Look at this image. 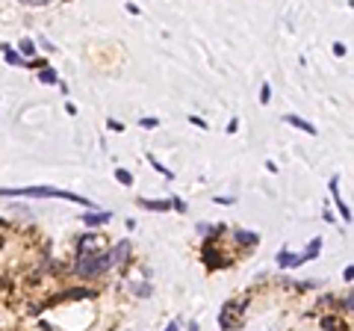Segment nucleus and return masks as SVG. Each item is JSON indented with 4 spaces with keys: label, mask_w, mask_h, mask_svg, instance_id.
I'll use <instances>...</instances> for the list:
<instances>
[{
    "label": "nucleus",
    "mask_w": 354,
    "mask_h": 331,
    "mask_svg": "<svg viewBox=\"0 0 354 331\" xmlns=\"http://www.w3.org/2000/svg\"><path fill=\"white\" fill-rule=\"evenodd\" d=\"M0 245H3V237H0Z\"/></svg>",
    "instance_id": "obj_22"
},
{
    "label": "nucleus",
    "mask_w": 354,
    "mask_h": 331,
    "mask_svg": "<svg viewBox=\"0 0 354 331\" xmlns=\"http://www.w3.org/2000/svg\"><path fill=\"white\" fill-rule=\"evenodd\" d=\"M236 240H239V243L254 245V243H257V234H251V231H236Z\"/></svg>",
    "instance_id": "obj_11"
},
{
    "label": "nucleus",
    "mask_w": 354,
    "mask_h": 331,
    "mask_svg": "<svg viewBox=\"0 0 354 331\" xmlns=\"http://www.w3.org/2000/svg\"><path fill=\"white\" fill-rule=\"evenodd\" d=\"M112 266V258H109V251H101L98 254V272H106Z\"/></svg>",
    "instance_id": "obj_10"
},
{
    "label": "nucleus",
    "mask_w": 354,
    "mask_h": 331,
    "mask_svg": "<svg viewBox=\"0 0 354 331\" xmlns=\"http://www.w3.org/2000/svg\"><path fill=\"white\" fill-rule=\"evenodd\" d=\"M322 328L325 331H348V325L339 316H322Z\"/></svg>",
    "instance_id": "obj_5"
},
{
    "label": "nucleus",
    "mask_w": 354,
    "mask_h": 331,
    "mask_svg": "<svg viewBox=\"0 0 354 331\" xmlns=\"http://www.w3.org/2000/svg\"><path fill=\"white\" fill-rule=\"evenodd\" d=\"M38 77H42V83H56V74H53L51 68H45L42 74H38Z\"/></svg>",
    "instance_id": "obj_16"
},
{
    "label": "nucleus",
    "mask_w": 354,
    "mask_h": 331,
    "mask_svg": "<svg viewBox=\"0 0 354 331\" xmlns=\"http://www.w3.org/2000/svg\"><path fill=\"white\" fill-rule=\"evenodd\" d=\"M278 263H281V266H298V263H304V254H289V251H281V254H278Z\"/></svg>",
    "instance_id": "obj_7"
},
{
    "label": "nucleus",
    "mask_w": 354,
    "mask_h": 331,
    "mask_svg": "<svg viewBox=\"0 0 354 331\" xmlns=\"http://www.w3.org/2000/svg\"><path fill=\"white\" fill-rule=\"evenodd\" d=\"M166 331H180V325H177V322H171V325H169Z\"/></svg>",
    "instance_id": "obj_21"
},
{
    "label": "nucleus",
    "mask_w": 354,
    "mask_h": 331,
    "mask_svg": "<svg viewBox=\"0 0 354 331\" xmlns=\"http://www.w3.org/2000/svg\"><path fill=\"white\" fill-rule=\"evenodd\" d=\"M3 51H6V59H9L12 65H21V62H24V59H21V56H18V53L12 51V48H3Z\"/></svg>",
    "instance_id": "obj_15"
},
{
    "label": "nucleus",
    "mask_w": 354,
    "mask_h": 331,
    "mask_svg": "<svg viewBox=\"0 0 354 331\" xmlns=\"http://www.w3.org/2000/svg\"><path fill=\"white\" fill-rule=\"evenodd\" d=\"M0 195H33V198H68L74 204H86L83 195H74V192H62V190H53V187H30V190H0Z\"/></svg>",
    "instance_id": "obj_1"
},
{
    "label": "nucleus",
    "mask_w": 354,
    "mask_h": 331,
    "mask_svg": "<svg viewBox=\"0 0 354 331\" xmlns=\"http://www.w3.org/2000/svg\"><path fill=\"white\" fill-rule=\"evenodd\" d=\"M139 204H142L145 210H169L171 207V201H148V198H142Z\"/></svg>",
    "instance_id": "obj_9"
},
{
    "label": "nucleus",
    "mask_w": 354,
    "mask_h": 331,
    "mask_svg": "<svg viewBox=\"0 0 354 331\" xmlns=\"http://www.w3.org/2000/svg\"><path fill=\"white\" fill-rule=\"evenodd\" d=\"M284 122H289V124H292V127H301L304 133H310V136L316 133V127H313V124H307V122H304V119H298V116H287Z\"/></svg>",
    "instance_id": "obj_8"
},
{
    "label": "nucleus",
    "mask_w": 354,
    "mask_h": 331,
    "mask_svg": "<svg viewBox=\"0 0 354 331\" xmlns=\"http://www.w3.org/2000/svg\"><path fill=\"white\" fill-rule=\"evenodd\" d=\"M334 53H337V56H345V45H342V42H337V45H334Z\"/></svg>",
    "instance_id": "obj_19"
},
{
    "label": "nucleus",
    "mask_w": 354,
    "mask_h": 331,
    "mask_svg": "<svg viewBox=\"0 0 354 331\" xmlns=\"http://www.w3.org/2000/svg\"><path fill=\"white\" fill-rule=\"evenodd\" d=\"M21 51L27 53V56H33V53H35V45L30 42V39H24V42H21Z\"/></svg>",
    "instance_id": "obj_17"
},
{
    "label": "nucleus",
    "mask_w": 354,
    "mask_h": 331,
    "mask_svg": "<svg viewBox=\"0 0 354 331\" xmlns=\"http://www.w3.org/2000/svg\"><path fill=\"white\" fill-rule=\"evenodd\" d=\"M201 258H204L207 263H210L213 269H219V266H227V261H224V258H221L219 251H216V245H213V237H210V240L204 243V248H201Z\"/></svg>",
    "instance_id": "obj_3"
},
{
    "label": "nucleus",
    "mask_w": 354,
    "mask_h": 331,
    "mask_svg": "<svg viewBox=\"0 0 354 331\" xmlns=\"http://www.w3.org/2000/svg\"><path fill=\"white\" fill-rule=\"evenodd\" d=\"M127 254H130V240H124V243H118L112 251H109V258H112V263H124L127 261Z\"/></svg>",
    "instance_id": "obj_4"
},
{
    "label": "nucleus",
    "mask_w": 354,
    "mask_h": 331,
    "mask_svg": "<svg viewBox=\"0 0 354 331\" xmlns=\"http://www.w3.org/2000/svg\"><path fill=\"white\" fill-rule=\"evenodd\" d=\"M269 95H271V89H269V83H263V89H260V101H263V104H269V101H271Z\"/></svg>",
    "instance_id": "obj_18"
},
{
    "label": "nucleus",
    "mask_w": 354,
    "mask_h": 331,
    "mask_svg": "<svg viewBox=\"0 0 354 331\" xmlns=\"http://www.w3.org/2000/svg\"><path fill=\"white\" fill-rule=\"evenodd\" d=\"M115 180H118V183H124V187H130V183H133V174L127 172V169H118V172H115Z\"/></svg>",
    "instance_id": "obj_12"
},
{
    "label": "nucleus",
    "mask_w": 354,
    "mask_h": 331,
    "mask_svg": "<svg viewBox=\"0 0 354 331\" xmlns=\"http://www.w3.org/2000/svg\"><path fill=\"white\" fill-rule=\"evenodd\" d=\"M86 296H92V290H68L59 299H86Z\"/></svg>",
    "instance_id": "obj_14"
},
{
    "label": "nucleus",
    "mask_w": 354,
    "mask_h": 331,
    "mask_svg": "<svg viewBox=\"0 0 354 331\" xmlns=\"http://www.w3.org/2000/svg\"><path fill=\"white\" fill-rule=\"evenodd\" d=\"M319 248H322V243H319V240H313V243H310V248L304 251V261H313V258L319 254Z\"/></svg>",
    "instance_id": "obj_13"
},
{
    "label": "nucleus",
    "mask_w": 354,
    "mask_h": 331,
    "mask_svg": "<svg viewBox=\"0 0 354 331\" xmlns=\"http://www.w3.org/2000/svg\"><path fill=\"white\" fill-rule=\"evenodd\" d=\"M98 254H101V251H80V254H77V272H80L83 278L101 275V272H98Z\"/></svg>",
    "instance_id": "obj_2"
},
{
    "label": "nucleus",
    "mask_w": 354,
    "mask_h": 331,
    "mask_svg": "<svg viewBox=\"0 0 354 331\" xmlns=\"http://www.w3.org/2000/svg\"><path fill=\"white\" fill-rule=\"evenodd\" d=\"M86 225H106L109 222V213H103V210H92V213H86L83 216Z\"/></svg>",
    "instance_id": "obj_6"
},
{
    "label": "nucleus",
    "mask_w": 354,
    "mask_h": 331,
    "mask_svg": "<svg viewBox=\"0 0 354 331\" xmlns=\"http://www.w3.org/2000/svg\"><path fill=\"white\" fill-rule=\"evenodd\" d=\"M156 124H160L156 119H142V127H148V130H151V127H156Z\"/></svg>",
    "instance_id": "obj_20"
}]
</instances>
